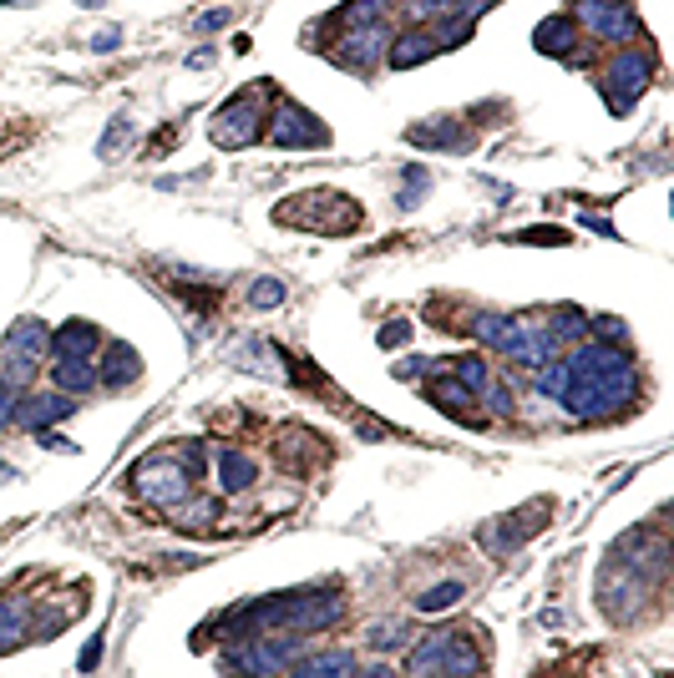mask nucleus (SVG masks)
Wrapping results in <instances>:
<instances>
[{"label": "nucleus", "mask_w": 674, "mask_h": 678, "mask_svg": "<svg viewBox=\"0 0 674 678\" xmlns=\"http://www.w3.org/2000/svg\"><path fill=\"white\" fill-rule=\"evenodd\" d=\"M431 400H437L441 410H451V416H462V410L476 400V395L467 391L462 380H451V385H447V380H441V385H431Z\"/></svg>", "instance_id": "f3484780"}, {"label": "nucleus", "mask_w": 674, "mask_h": 678, "mask_svg": "<svg viewBox=\"0 0 674 678\" xmlns=\"http://www.w3.org/2000/svg\"><path fill=\"white\" fill-rule=\"evenodd\" d=\"M213 517H218V501H199V507H183V511H178V527H188V532H203V527H213Z\"/></svg>", "instance_id": "5701e85b"}, {"label": "nucleus", "mask_w": 674, "mask_h": 678, "mask_svg": "<svg viewBox=\"0 0 674 678\" xmlns=\"http://www.w3.org/2000/svg\"><path fill=\"white\" fill-rule=\"evenodd\" d=\"M487 405H492V410H497V416H507V410H513V385H507V380H497V385H492V380H487Z\"/></svg>", "instance_id": "393cba45"}, {"label": "nucleus", "mask_w": 674, "mask_h": 678, "mask_svg": "<svg viewBox=\"0 0 674 678\" xmlns=\"http://www.w3.org/2000/svg\"><path fill=\"white\" fill-rule=\"evenodd\" d=\"M249 304L254 309H279V304H284V284H279V279H259V284L249 289Z\"/></svg>", "instance_id": "4be33fe9"}, {"label": "nucleus", "mask_w": 674, "mask_h": 678, "mask_svg": "<svg viewBox=\"0 0 674 678\" xmlns=\"http://www.w3.org/2000/svg\"><path fill=\"white\" fill-rule=\"evenodd\" d=\"M265 92H274L269 81H254V87H244L238 97H228V106L213 117L209 137L218 147H249L265 137Z\"/></svg>", "instance_id": "f03ea898"}, {"label": "nucleus", "mask_w": 674, "mask_h": 678, "mask_svg": "<svg viewBox=\"0 0 674 678\" xmlns=\"http://www.w3.org/2000/svg\"><path fill=\"white\" fill-rule=\"evenodd\" d=\"M583 26L594 31L598 41H629L639 36V15H634V0H578L573 11Z\"/></svg>", "instance_id": "39448f33"}, {"label": "nucleus", "mask_w": 674, "mask_h": 678, "mask_svg": "<svg viewBox=\"0 0 674 678\" xmlns=\"http://www.w3.org/2000/svg\"><path fill=\"white\" fill-rule=\"evenodd\" d=\"M294 678H356V658L350 653H325V658H310V664L294 668Z\"/></svg>", "instance_id": "ddd939ff"}, {"label": "nucleus", "mask_w": 674, "mask_h": 678, "mask_svg": "<svg viewBox=\"0 0 674 678\" xmlns=\"http://www.w3.org/2000/svg\"><path fill=\"white\" fill-rule=\"evenodd\" d=\"M5 420H15V385L0 380V426H5Z\"/></svg>", "instance_id": "c85d7f7f"}, {"label": "nucleus", "mask_w": 674, "mask_h": 678, "mask_svg": "<svg viewBox=\"0 0 674 678\" xmlns=\"http://www.w3.org/2000/svg\"><path fill=\"white\" fill-rule=\"evenodd\" d=\"M634 391H639V370L619 344H583L563 365V405L573 416H588V420L619 416L624 405L634 400Z\"/></svg>", "instance_id": "f257e3e1"}, {"label": "nucleus", "mask_w": 674, "mask_h": 678, "mask_svg": "<svg viewBox=\"0 0 674 678\" xmlns=\"http://www.w3.org/2000/svg\"><path fill=\"white\" fill-rule=\"evenodd\" d=\"M97 344H102V329L87 325V319H71V325L56 329V350H61V360H87Z\"/></svg>", "instance_id": "9d476101"}, {"label": "nucleus", "mask_w": 674, "mask_h": 678, "mask_svg": "<svg viewBox=\"0 0 674 678\" xmlns=\"http://www.w3.org/2000/svg\"><path fill=\"white\" fill-rule=\"evenodd\" d=\"M117 41H122V31H97V36H92V52H117Z\"/></svg>", "instance_id": "c756f323"}, {"label": "nucleus", "mask_w": 674, "mask_h": 678, "mask_svg": "<svg viewBox=\"0 0 674 678\" xmlns=\"http://www.w3.org/2000/svg\"><path fill=\"white\" fill-rule=\"evenodd\" d=\"M102 380H112V385H133V380H137V354L127 350V344H112V339H106Z\"/></svg>", "instance_id": "2eb2a0df"}, {"label": "nucleus", "mask_w": 674, "mask_h": 678, "mask_svg": "<svg viewBox=\"0 0 674 678\" xmlns=\"http://www.w3.org/2000/svg\"><path fill=\"white\" fill-rule=\"evenodd\" d=\"M467 598V587L462 583H441V587H431V592H422V613H441V608H451V602H462Z\"/></svg>", "instance_id": "aec40b11"}, {"label": "nucleus", "mask_w": 674, "mask_h": 678, "mask_svg": "<svg viewBox=\"0 0 674 678\" xmlns=\"http://www.w3.org/2000/svg\"><path fill=\"white\" fill-rule=\"evenodd\" d=\"M649 77H654V56L649 52H619L604 66V97H614V112H629V97H644Z\"/></svg>", "instance_id": "7ed1b4c3"}, {"label": "nucleus", "mask_w": 674, "mask_h": 678, "mask_svg": "<svg viewBox=\"0 0 674 678\" xmlns=\"http://www.w3.org/2000/svg\"><path fill=\"white\" fill-rule=\"evenodd\" d=\"M385 11V0H350L340 11V21H350V26H375V15Z\"/></svg>", "instance_id": "412c9836"}, {"label": "nucleus", "mask_w": 674, "mask_h": 678, "mask_svg": "<svg viewBox=\"0 0 674 678\" xmlns=\"http://www.w3.org/2000/svg\"><path fill=\"white\" fill-rule=\"evenodd\" d=\"M224 21H228V11H209V15H203V21H199V31H218V26H224Z\"/></svg>", "instance_id": "2f4dec72"}, {"label": "nucleus", "mask_w": 674, "mask_h": 678, "mask_svg": "<svg viewBox=\"0 0 674 678\" xmlns=\"http://www.w3.org/2000/svg\"><path fill=\"white\" fill-rule=\"evenodd\" d=\"M269 143H279V147H325L330 143V132H325V122L319 117H310V106L279 102V112L269 117Z\"/></svg>", "instance_id": "423d86ee"}, {"label": "nucleus", "mask_w": 674, "mask_h": 678, "mask_svg": "<svg viewBox=\"0 0 674 678\" xmlns=\"http://www.w3.org/2000/svg\"><path fill=\"white\" fill-rule=\"evenodd\" d=\"M366 678H396V674H391V664H375V668H371V674H366Z\"/></svg>", "instance_id": "473e14b6"}, {"label": "nucleus", "mask_w": 674, "mask_h": 678, "mask_svg": "<svg viewBox=\"0 0 674 678\" xmlns=\"http://www.w3.org/2000/svg\"><path fill=\"white\" fill-rule=\"evenodd\" d=\"M71 416V395H36V400H15V420L26 426V431H46L52 420H67Z\"/></svg>", "instance_id": "6e6552de"}, {"label": "nucleus", "mask_w": 674, "mask_h": 678, "mask_svg": "<svg viewBox=\"0 0 674 678\" xmlns=\"http://www.w3.org/2000/svg\"><path fill=\"white\" fill-rule=\"evenodd\" d=\"M259 482V466L244 456H228L224 461V491H249V486Z\"/></svg>", "instance_id": "a211bd4d"}, {"label": "nucleus", "mask_w": 674, "mask_h": 678, "mask_svg": "<svg viewBox=\"0 0 674 678\" xmlns=\"http://www.w3.org/2000/svg\"><path fill=\"white\" fill-rule=\"evenodd\" d=\"M97 658H102V633H97V639L81 648V668H97Z\"/></svg>", "instance_id": "7c9ffc66"}, {"label": "nucleus", "mask_w": 674, "mask_h": 678, "mask_svg": "<svg viewBox=\"0 0 674 678\" xmlns=\"http://www.w3.org/2000/svg\"><path fill=\"white\" fill-rule=\"evenodd\" d=\"M517 238H523V244H563L569 234H563V228H528V234H517Z\"/></svg>", "instance_id": "cd10ccee"}, {"label": "nucleus", "mask_w": 674, "mask_h": 678, "mask_svg": "<svg viewBox=\"0 0 674 678\" xmlns=\"http://www.w3.org/2000/svg\"><path fill=\"white\" fill-rule=\"evenodd\" d=\"M532 46H538L542 56H573V52H578V21H573V15H553V21H542V26L532 31Z\"/></svg>", "instance_id": "1a4fd4ad"}, {"label": "nucleus", "mask_w": 674, "mask_h": 678, "mask_svg": "<svg viewBox=\"0 0 674 678\" xmlns=\"http://www.w3.org/2000/svg\"><path fill=\"white\" fill-rule=\"evenodd\" d=\"M451 375L462 380V385H467V391H472V395H482V391H487V365H482L476 354H462V360H451Z\"/></svg>", "instance_id": "6ab92c4d"}, {"label": "nucleus", "mask_w": 674, "mask_h": 678, "mask_svg": "<svg viewBox=\"0 0 674 678\" xmlns=\"http://www.w3.org/2000/svg\"><path fill=\"white\" fill-rule=\"evenodd\" d=\"M406 339H411V325H406V319H391V325L381 329V344H385V350H401Z\"/></svg>", "instance_id": "a878e982"}, {"label": "nucleus", "mask_w": 674, "mask_h": 678, "mask_svg": "<svg viewBox=\"0 0 674 678\" xmlns=\"http://www.w3.org/2000/svg\"><path fill=\"white\" fill-rule=\"evenodd\" d=\"M406 178H411V183H406V193H401V208H416V197H422V188H426V183H431V178H426V172H422V168H411V172H406Z\"/></svg>", "instance_id": "bb28decb"}, {"label": "nucleus", "mask_w": 674, "mask_h": 678, "mask_svg": "<svg viewBox=\"0 0 674 678\" xmlns=\"http://www.w3.org/2000/svg\"><path fill=\"white\" fill-rule=\"evenodd\" d=\"M52 380H56V391H61V395H87L97 385V375H92V365H87V360H56Z\"/></svg>", "instance_id": "9b49d317"}, {"label": "nucleus", "mask_w": 674, "mask_h": 678, "mask_svg": "<svg viewBox=\"0 0 674 678\" xmlns=\"http://www.w3.org/2000/svg\"><path fill=\"white\" fill-rule=\"evenodd\" d=\"M188 466L183 461H168V456H147L143 466L133 471V486L147 496V501H158V507H178L188 496Z\"/></svg>", "instance_id": "20e7f679"}, {"label": "nucleus", "mask_w": 674, "mask_h": 678, "mask_svg": "<svg viewBox=\"0 0 674 678\" xmlns=\"http://www.w3.org/2000/svg\"><path fill=\"white\" fill-rule=\"evenodd\" d=\"M26 643V613L15 598H0V653H11Z\"/></svg>", "instance_id": "4468645a"}, {"label": "nucleus", "mask_w": 674, "mask_h": 678, "mask_svg": "<svg viewBox=\"0 0 674 678\" xmlns=\"http://www.w3.org/2000/svg\"><path fill=\"white\" fill-rule=\"evenodd\" d=\"M385 52H391V31L375 21V26H356V31H350V36L335 46V61H340V66H356V71H366V66H375Z\"/></svg>", "instance_id": "0eeeda50"}, {"label": "nucleus", "mask_w": 674, "mask_h": 678, "mask_svg": "<svg viewBox=\"0 0 674 678\" xmlns=\"http://www.w3.org/2000/svg\"><path fill=\"white\" fill-rule=\"evenodd\" d=\"M46 344H52V339H46V329H41L36 319H26V325H15V329H11V350H15V354H26V360H36Z\"/></svg>", "instance_id": "dca6fc26"}, {"label": "nucleus", "mask_w": 674, "mask_h": 678, "mask_svg": "<svg viewBox=\"0 0 674 678\" xmlns=\"http://www.w3.org/2000/svg\"><path fill=\"white\" fill-rule=\"evenodd\" d=\"M426 56H437V41L422 36V31H411V36H401L391 52H385V61L391 66H422Z\"/></svg>", "instance_id": "f8f14e48"}, {"label": "nucleus", "mask_w": 674, "mask_h": 678, "mask_svg": "<svg viewBox=\"0 0 674 678\" xmlns=\"http://www.w3.org/2000/svg\"><path fill=\"white\" fill-rule=\"evenodd\" d=\"M411 643V628L391 623V628H371V648H406Z\"/></svg>", "instance_id": "b1692460"}]
</instances>
